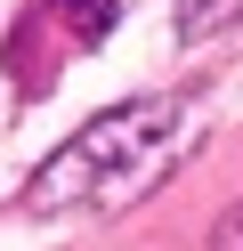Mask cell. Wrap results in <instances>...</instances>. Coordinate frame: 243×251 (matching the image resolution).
I'll list each match as a JSON object with an SVG mask.
<instances>
[{
  "mask_svg": "<svg viewBox=\"0 0 243 251\" xmlns=\"http://www.w3.org/2000/svg\"><path fill=\"white\" fill-rule=\"evenodd\" d=\"M178 154H187V105H178V98H138V105L97 114L65 154H49L41 178L25 186V202H32V211H65V202L113 211V202L146 195Z\"/></svg>",
  "mask_w": 243,
  "mask_h": 251,
  "instance_id": "6da1fadb",
  "label": "cell"
},
{
  "mask_svg": "<svg viewBox=\"0 0 243 251\" xmlns=\"http://www.w3.org/2000/svg\"><path fill=\"white\" fill-rule=\"evenodd\" d=\"M243 17V0H178V33L203 41V33H227V25Z\"/></svg>",
  "mask_w": 243,
  "mask_h": 251,
  "instance_id": "7a4b0ae2",
  "label": "cell"
},
{
  "mask_svg": "<svg viewBox=\"0 0 243 251\" xmlns=\"http://www.w3.org/2000/svg\"><path fill=\"white\" fill-rule=\"evenodd\" d=\"M57 17L73 25V41H106L113 33V0H57Z\"/></svg>",
  "mask_w": 243,
  "mask_h": 251,
  "instance_id": "3957f363",
  "label": "cell"
},
{
  "mask_svg": "<svg viewBox=\"0 0 243 251\" xmlns=\"http://www.w3.org/2000/svg\"><path fill=\"white\" fill-rule=\"evenodd\" d=\"M211 251H243V202L227 211V227H219V243H211Z\"/></svg>",
  "mask_w": 243,
  "mask_h": 251,
  "instance_id": "277c9868",
  "label": "cell"
}]
</instances>
